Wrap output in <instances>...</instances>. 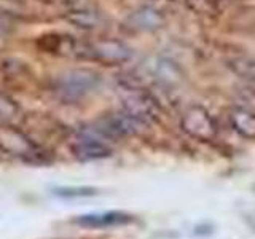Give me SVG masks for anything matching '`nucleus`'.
<instances>
[{"label": "nucleus", "mask_w": 255, "mask_h": 239, "mask_svg": "<svg viewBox=\"0 0 255 239\" xmlns=\"http://www.w3.org/2000/svg\"><path fill=\"white\" fill-rule=\"evenodd\" d=\"M0 148L5 153L21 158L24 161L37 163L42 159V151L35 143L24 132L8 124L0 127Z\"/></svg>", "instance_id": "1"}, {"label": "nucleus", "mask_w": 255, "mask_h": 239, "mask_svg": "<svg viewBox=\"0 0 255 239\" xmlns=\"http://www.w3.org/2000/svg\"><path fill=\"white\" fill-rule=\"evenodd\" d=\"M99 82V75L93 70H72L58 80L56 90H58L62 98L75 101L96 90Z\"/></svg>", "instance_id": "2"}, {"label": "nucleus", "mask_w": 255, "mask_h": 239, "mask_svg": "<svg viewBox=\"0 0 255 239\" xmlns=\"http://www.w3.org/2000/svg\"><path fill=\"white\" fill-rule=\"evenodd\" d=\"M145 127H148L147 123H143L142 120L129 115L128 112H122V114H114L106 118H102L98 123V132H101L104 137H112V139H122V137H129V135H137L140 134Z\"/></svg>", "instance_id": "3"}, {"label": "nucleus", "mask_w": 255, "mask_h": 239, "mask_svg": "<svg viewBox=\"0 0 255 239\" xmlns=\"http://www.w3.org/2000/svg\"><path fill=\"white\" fill-rule=\"evenodd\" d=\"M182 129L198 140H212L217 135V124L204 107L193 106L185 110L180 120Z\"/></svg>", "instance_id": "4"}, {"label": "nucleus", "mask_w": 255, "mask_h": 239, "mask_svg": "<svg viewBox=\"0 0 255 239\" xmlns=\"http://www.w3.org/2000/svg\"><path fill=\"white\" fill-rule=\"evenodd\" d=\"M88 54H91V58L110 64V66H117V64H123L131 59L132 51L131 48L118 42V40H101L98 43H93L88 46Z\"/></svg>", "instance_id": "5"}, {"label": "nucleus", "mask_w": 255, "mask_h": 239, "mask_svg": "<svg viewBox=\"0 0 255 239\" xmlns=\"http://www.w3.org/2000/svg\"><path fill=\"white\" fill-rule=\"evenodd\" d=\"M135 222L132 214L122 212V211H109V212H99V214H85L78 215L74 220L75 225L83 228H115V227H126Z\"/></svg>", "instance_id": "6"}, {"label": "nucleus", "mask_w": 255, "mask_h": 239, "mask_svg": "<svg viewBox=\"0 0 255 239\" xmlns=\"http://www.w3.org/2000/svg\"><path fill=\"white\" fill-rule=\"evenodd\" d=\"M123 110L150 124L158 117V106L150 94L142 90H131L123 101Z\"/></svg>", "instance_id": "7"}, {"label": "nucleus", "mask_w": 255, "mask_h": 239, "mask_svg": "<svg viewBox=\"0 0 255 239\" xmlns=\"http://www.w3.org/2000/svg\"><path fill=\"white\" fill-rule=\"evenodd\" d=\"M70 150L80 161H94V159H104L112 156V148L107 143L99 139H94L91 135L78 137L70 145Z\"/></svg>", "instance_id": "8"}, {"label": "nucleus", "mask_w": 255, "mask_h": 239, "mask_svg": "<svg viewBox=\"0 0 255 239\" xmlns=\"http://www.w3.org/2000/svg\"><path fill=\"white\" fill-rule=\"evenodd\" d=\"M230 123L233 129L244 139L255 140V114L246 107H238L230 112Z\"/></svg>", "instance_id": "9"}, {"label": "nucleus", "mask_w": 255, "mask_h": 239, "mask_svg": "<svg viewBox=\"0 0 255 239\" xmlns=\"http://www.w3.org/2000/svg\"><path fill=\"white\" fill-rule=\"evenodd\" d=\"M128 22L137 30H153L163 24V14L158 10H155V8L143 6L140 10L134 11L129 16Z\"/></svg>", "instance_id": "10"}, {"label": "nucleus", "mask_w": 255, "mask_h": 239, "mask_svg": "<svg viewBox=\"0 0 255 239\" xmlns=\"http://www.w3.org/2000/svg\"><path fill=\"white\" fill-rule=\"evenodd\" d=\"M54 195L59 198H88L98 195V190L91 187H61L54 188Z\"/></svg>", "instance_id": "11"}, {"label": "nucleus", "mask_w": 255, "mask_h": 239, "mask_svg": "<svg viewBox=\"0 0 255 239\" xmlns=\"http://www.w3.org/2000/svg\"><path fill=\"white\" fill-rule=\"evenodd\" d=\"M18 106L8 98L5 94H0V123L6 124L8 121H11V120L18 115Z\"/></svg>", "instance_id": "12"}, {"label": "nucleus", "mask_w": 255, "mask_h": 239, "mask_svg": "<svg viewBox=\"0 0 255 239\" xmlns=\"http://www.w3.org/2000/svg\"><path fill=\"white\" fill-rule=\"evenodd\" d=\"M231 67H233L241 78L249 80V82H255V61L251 59H239L231 62Z\"/></svg>", "instance_id": "13"}]
</instances>
